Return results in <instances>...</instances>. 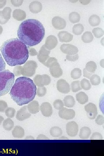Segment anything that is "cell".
<instances>
[{
  "mask_svg": "<svg viewBox=\"0 0 104 156\" xmlns=\"http://www.w3.org/2000/svg\"><path fill=\"white\" fill-rule=\"evenodd\" d=\"M0 51L7 64L12 66L24 64L29 57L27 46L17 38L4 41L1 47Z\"/></svg>",
  "mask_w": 104,
  "mask_h": 156,
  "instance_id": "obj_1",
  "label": "cell"
},
{
  "mask_svg": "<svg viewBox=\"0 0 104 156\" xmlns=\"http://www.w3.org/2000/svg\"><path fill=\"white\" fill-rule=\"evenodd\" d=\"M45 34V29L42 24L34 19H28L23 21L19 25L17 31L19 39L29 47L39 43Z\"/></svg>",
  "mask_w": 104,
  "mask_h": 156,
  "instance_id": "obj_2",
  "label": "cell"
},
{
  "mask_svg": "<svg viewBox=\"0 0 104 156\" xmlns=\"http://www.w3.org/2000/svg\"><path fill=\"white\" fill-rule=\"evenodd\" d=\"M36 87L33 81L26 77L16 80L10 92L11 98L19 106L32 101L36 94Z\"/></svg>",
  "mask_w": 104,
  "mask_h": 156,
  "instance_id": "obj_3",
  "label": "cell"
},
{
  "mask_svg": "<svg viewBox=\"0 0 104 156\" xmlns=\"http://www.w3.org/2000/svg\"><path fill=\"white\" fill-rule=\"evenodd\" d=\"M14 75L9 70L0 72V96L8 93L14 84Z\"/></svg>",
  "mask_w": 104,
  "mask_h": 156,
  "instance_id": "obj_4",
  "label": "cell"
},
{
  "mask_svg": "<svg viewBox=\"0 0 104 156\" xmlns=\"http://www.w3.org/2000/svg\"><path fill=\"white\" fill-rule=\"evenodd\" d=\"M96 68V64L94 62L90 61L88 62L83 70V77L89 79L92 74L94 73Z\"/></svg>",
  "mask_w": 104,
  "mask_h": 156,
  "instance_id": "obj_5",
  "label": "cell"
},
{
  "mask_svg": "<svg viewBox=\"0 0 104 156\" xmlns=\"http://www.w3.org/2000/svg\"><path fill=\"white\" fill-rule=\"evenodd\" d=\"M66 132L70 137H75L77 134L79 128L77 124L74 121L68 122L66 125Z\"/></svg>",
  "mask_w": 104,
  "mask_h": 156,
  "instance_id": "obj_6",
  "label": "cell"
},
{
  "mask_svg": "<svg viewBox=\"0 0 104 156\" xmlns=\"http://www.w3.org/2000/svg\"><path fill=\"white\" fill-rule=\"evenodd\" d=\"M60 49L63 53L69 55L76 54L78 52L76 47L69 44H62L61 45Z\"/></svg>",
  "mask_w": 104,
  "mask_h": 156,
  "instance_id": "obj_7",
  "label": "cell"
},
{
  "mask_svg": "<svg viewBox=\"0 0 104 156\" xmlns=\"http://www.w3.org/2000/svg\"><path fill=\"white\" fill-rule=\"evenodd\" d=\"M58 114L59 116L62 118L68 120L73 119L74 118L75 112L73 109L63 107L60 110Z\"/></svg>",
  "mask_w": 104,
  "mask_h": 156,
  "instance_id": "obj_8",
  "label": "cell"
},
{
  "mask_svg": "<svg viewBox=\"0 0 104 156\" xmlns=\"http://www.w3.org/2000/svg\"><path fill=\"white\" fill-rule=\"evenodd\" d=\"M87 112L88 117L90 119H94L97 114V110L95 105L92 103H89L84 107Z\"/></svg>",
  "mask_w": 104,
  "mask_h": 156,
  "instance_id": "obj_9",
  "label": "cell"
},
{
  "mask_svg": "<svg viewBox=\"0 0 104 156\" xmlns=\"http://www.w3.org/2000/svg\"><path fill=\"white\" fill-rule=\"evenodd\" d=\"M57 86L58 90L62 93L67 94L70 91L69 84L64 79H61L58 80L57 82Z\"/></svg>",
  "mask_w": 104,
  "mask_h": 156,
  "instance_id": "obj_10",
  "label": "cell"
},
{
  "mask_svg": "<svg viewBox=\"0 0 104 156\" xmlns=\"http://www.w3.org/2000/svg\"><path fill=\"white\" fill-rule=\"evenodd\" d=\"M31 116V114L27 110L26 107H24L18 111L16 117L20 121H23L29 118Z\"/></svg>",
  "mask_w": 104,
  "mask_h": 156,
  "instance_id": "obj_11",
  "label": "cell"
},
{
  "mask_svg": "<svg viewBox=\"0 0 104 156\" xmlns=\"http://www.w3.org/2000/svg\"><path fill=\"white\" fill-rule=\"evenodd\" d=\"M52 20L53 25L56 29H62L65 27L66 25V21L62 18L56 16L54 17Z\"/></svg>",
  "mask_w": 104,
  "mask_h": 156,
  "instance_id": "obj_12",
  "label": "cell"
},
{
  "mask_svg": "<svg viewBox=\"0 0 104 156\" xmlns=\"http://www.w3.org/2000/svg\"><path fill=\"white\" fill-rule=\"evenodd\" d=\"M40 110L43 116L47 117L50 116L53 113L52 107L48 102L42 103L40 106Z\"/></svg>",
  "mask_w": 104,
  "mask_h": 156,
  "instance_id": "obj_13",
  "label": "cell"
},
{
  "mask_svg": "<svg viewBox=\"0 0 104 156\" xmlns=\"http://www.w3.org/2000/svg\"><path fill=\"white\" fill-rule=\"evenodd\" d=\"M57 36L59 40L62 42H68L71 41L73 38V36L66 31H60Z\"/></svg>",
  "mask_w": 104,
  "mask_h": 156,
  "instance_id": "obj_14",
  "label": "cell"
},
{
  "mask_svg": "<svg viewBox=\"0 0 104 156\" xmlns=\"http://www.w3.org/2000/svg\"><path fill=\"white\" fill-rule=\"evenodd\" d=\"M12 133L14 138H21L25 135V131L24 129L21 127L17 125L14 128Z\"/></svg>",
  "mask_w": 104,
  "mask_h": 156,
  "instance_id": "obj_15",
  "label": "cell"
},
{
  "mask_svg": "<svg viewBox=\"0 0 104 156\" xmlns=\"http://www.w3.org/2000/svg\"><path fill=\"white\" fill-rule=\"evenodd\" d=\"M76 100L80 104H84L88 101V96L84 92H80L76 95Z\"/></svg>",
  "mask_w": 104,
  "mask_h": 156,
  "instance_id": "obj_16",
  "label": "cell"
},
{
  "mask_svg": "<svg viewBox=\"0 0 104 156\" xmlns=\"http://www.w3.org/2000/svg\"><path fill=\"white\" fill-rule=\"evenodd\" d=\"M91 133L90 129L88 127H83L80 129L79 136L82 139L88 138Z\"/></svg>",
  "mask_w": 104,
  "mask_h": 156,
  "instance_id": "obj_17",
  "label": "cell"
},
{
  "mask_svg": "<svg viewBox=\"0 0 104 156\" xmlns=\"http://www.w3.org/2000/svg\"><path fill=\"white\" fill-rule=\"evenodd\" d=\"M65 106L68 107H73L75 103L74 98L72 96H66L63 100Z\"/></svg>",
  "mask_w": 104,
  "mask_h": 156,
  "instance_id": "obj_18",
  "label": "cell"
},
{
  "mask_svg": "<svg viewBox=\"0 0 104 156\" xmlns=\"http://www.w3.org/2000/svg\"><path fill=\"white\" fill-rule=\"evenodd\" d=\"M50 133L52 137L57 138L62 135V131L60 128L58 127H53L51 128Z\"/></svg>",
  "mask_w": 104,
  "mask_h": 156,
  "instance_id": "obj_19",
  "label": "cell"
},
{
  "mask_svg": "<svg viewBox=\"0 0 104 156\" xmlns=\"http://www.w3.org/2000/svg\"><path fill=\"white\" fill-rule=\"evenodd\" d=\"M88 21L91 26H95L99 25L101 22V19L99 16L93 14L89 18Z\"/></svg>",
  "mask_w": 104,
  "mask_h": 156,
  "instance_id": "obj_20",
  "label": "cell"
},
{
  "mask_svg": "<svg viewBox=\"0 0 104 156\" xmlns=\"http://www.w3.org/2000/svg\"><path fill=\"white\" fill-rule=\"evenodd\" d=\"M94 38L92 33L90 31L85 32L81 36V39L85 43H88L91 42Z\"/></svg>",
  "mask_w": 104,
  "mask_h": 156,
  "instance_id": "obj_21",
  "label": "cell"
},
{
  "mask_svg": "<svg viewBox=\"0 0 104 156\" xmlns=\"http://www.w3.org/2000/svg\"><path fill=\"white\" fill-rule=\"evenodd\" d=\"M80 18L79 14L76 12H71L69 15V20L70 21L73 23H75L79 22Z\"/></svg>",
  "mask_w": 104,
  "mask_h": 156,
  "instance_id": "obj_22",
  "label": "cell"
},
{
  "mask_svg": "<svg viewBox=\"0 0 104 156\" xmlns=\"http://www.w3.org/2000/svg\"><path fill=\"white\" fill-rule=\"evenodd\" d=\"M52 72L53 75L55 77H59L62 76L63 74L62 70L60 64L57 62L56 64L55 68Z\"/></svg>",
  "mask_w": 104,
  "mask_h": 156,
  "instance_id": "obj_23",
  "label": "cell"
},
{
  "mask_svg": "<svg viewBox=\"0 0 104 156\" xmlns=\"http://www.w3.org/2000/svg\"><path fill=\"white\" fill-rule=\"evenodd\" d=\"M3 127L6 130H11L14 127V122L10 118L5 120L3 122Z\"/></svg>",
  "mask_w": 104,
  "mask_h": 156,
  "instance_id": "obj_24",
  "label": "cell"
},
{
  "mask_svg": "<svg viewBox=\"0 0 104 156\" xmlns=\"http://www.w3.org/2000/svg\"><path fill=\"white\" fill-rule=\"evenodd\" d=\"M84 30V27L81 24L75 25L73 27V32L76 35H80Z\"/></svg>",
  "mask_w": 104,
  "mask_h": 156,
  "instance_id": "obj_25",
  "label": "cell"
},
{
  "mask_svg": "<svg viewBox=\"0 0 104 156\" xmlns=\"http://www.w3.org/2000/svg\"><path fill=\"white\" fill-rule=\"evenodd\" d=\"M71 77L74 79L79 78L82 75L81 70L78 68H75L73 69L71 72Z\"/></svg>",
  "mask_w": 104,
  "mask_h": 156,
  "instance_id": "obj_26",
  "label": "cell"
},
{
  "mask_svg": "<svg viewBox=\"0 0 104 156\" xmlns=\"http://www.w3.org/2000/svg\"><path fill=\"white\" fill-rule=\"evenodd\" d=\"M32 106L30 105L29 107V112L32 114H36L37 113L39 110L38 103L37 101H34L32 102Z\"/></svg>",
  "mask_w": 104,
  "mask_h": 156,
  "instance_id": "obj_27",
  "label": "cell"
},
{
  "mask_svg": "<svg viewBox=\"0 0 104 156\" xmlns=\"http://www.w3.org/2000/svg\"><path fill=\"white\" fill-rule=\"evenodd\" d=\"M80 83L81 88L85 90H88L91 88V85L89 81L85 78L82 79Z\"/></svg>",
  "mask_w": 104,
  "mask_h": 156,
  "instance_id": "obj_28",
  "label": "cell"
},
{
  "mask_svg": "<svg viewBox=\"0 0 104 156\" xmlns=\"http://www.w3.org/2000/svg\"><path fill=\"white\" fill-rule=\"evenodd\" d=\"M89 79L91 83L93 85H98L101 82L100 77L96 74L92 75Z\"/></svg>",
  "mask_w": 104,
  "mask_h": 156,
  "instance_id": "obj_29",
  "label": "cell"
},
{
  "mask_svg": "<svg viewBox=\"0 0 104 156\" xmlns=\"http://www.w3.org/2000/svg\"><path fill=\"white\" fill-rule=\"evenodd\" d=\"M71 90L73 92H77L82 89L80 86V81H73L71 84Z\"/></svg>",
  "mask_w": 104,
  "mask_h": 156,
  "instance_id": "obj_30",
  "label": "cell"
},
{
  "mask_svg": "<svg viewBox=\"0 0 104 156\" xmlns=\"http://www.w3.org/2000/svg\"><path fill=\"white\" fill-rule=\"evenodd\" d=\"M92 32L94 36L96 38H100L104 34L103 30L101 28L96 27L94 28L92 30Z\"/></svg>",
  "mask_w": 104,
  "mask_h": 156,
  "instance_id": "obj_31",
  "label": "cell"
},
{
  "mask_svg": "<svg viewBox=\"0 0 104 156\" xmlns=\"http://www.w3.org/2000/svg\"><path fill=\"white\" fill-rule=\"evenodd\" d=\"M54 108L58 110H60L64 107V104L63 101L60 99H57L54 102Z\"/></svg>",
  "mask_w": 104,
  "mask_h": 156,
  "instance_id": "obj_32",
  "label": "cell"
},
{
  "mask_svg": "<svg viewBox=\"0 0 104 156\" xmlns=\"http://www.w3.org/2000/svg\"><path fill=\"white\" fill-rule=\"evenodd\" d=\"M102 135L100 133L95 132L93 133L90 138L91 140H101L103 139Z\"/></svg>",
  "mask_w": 104,
  "mask_h": 156,
  "instance_id": "obj_33",
  "label": "cell"
},
{
  "mask_svg": "<svg viewBox=\"0 0 104 156\" xmlns=\"http://www.w3.org/2000/svg\"><path fill=\"white\" fill-rule=\"evenodd\" d=\"M15 113V110L13 108H10L6 111L5 114L8 117L12 118L14 117Z\"/></svg>",
  "mask_w": 104,
  "mask_h": 156,
  "instance_id": "obj_34",
  "label": "cell"
},
{
  "mask_svg": "<svg viewBox=\"0 0 104 156\" xmlns=\"http://www.w3.org/2000/svg\"><path fill=\"white\" fill-rule=\"evenodd\" d=\"M79 58L78 54H76L75 55H66V59L69 61H74L77 60Z\"/></svg>",
  "mask_w": 104,
  "mask_h": 156,
  "instance_id": "obj_35",
  "label": "cell"
},
{
  "mask_svg": "<svg viewBox=\"0 0 104 156\" xmlns=\"http://www.w3.org/2000/svg\"><path fill=\"white\" fill-rule=\"evenodd\" d=\"M96 123L99 125L103 124L104 123V117L101 115H99L95 119Z\"/></svg>",
  "mask_w": 104,
  "mask_h": 156,
  "instance_id": "obj_36",
  "label": "cell"
},
{
  "mask_svg": "<svg viewBox=\"0 0 104 156\" xmlns=\"http://www.w3.org/2000/svg\"><path fill=\"white\" fill-rule=\"evenodd\" d=\"M6 64L0 52V72L5 69Z\"/></svg>",
  "mask_w": 104,
  "mask_h": 156,
  "instance_id": "obj_37",
  "label": "cell"
},
{
  "mask_svg": "<svg viewBox=\"0 0 104 156\" xmlns=\"http://www.w3.org/2000/svg\"><path fill=\"white\" fill-rule=\"evenodd\" d=\"M46 90L45 88H42L39 89L37 92V94L40 96H42L45 94Z\"/></svg>",
  "mask_w": 104,
  "mask_h": 156,
  "instance_id": "obj_38",
  "label": "cell"
},
{
  "mask_svg": "<svg viewBox=\"0 0 104 156\" xmlns=\"http://www.w3.org/2000/svg\"><path fill=\"white\" fill-rule=\"evenodd\" d=\"M37 140H48L49 139L48 137L43 134H40L37 137Z\"/></svg>",
  "mask_w": 104,
  "mask_h": 156,
  "instance_id": "obj_39",
  "label": "cell"
},
{
  "mask_svg": "<svg viewBox=\"0 0 104 156\" xmlns=\"http://www.w3.org/2000/svg\"><path fill=\"white\" fill-rule=\"evenodd\" d=\"M25 140H34V139L33 136L31 135L27 136L25 138Z\"/></svg>",
  "mask_w": 104,
  "mask_h": 156,
  "instance_id": "obj_40",
  "label": "cell"
},
{
  "mask_svg": "<svg viewBox=\"0 0 104 156\" xmlns=\"http://www.w3.org/2000/svg\"><path fill=\"white\" fill-rule=\"evenodd\" d=\"M59 140H68V139L67 138L64 137H60L59 138Z\"/></svg>",
  "mask_w": 104,
  "mask_h": 156,
  "instance_id": "obj_41",
  "label": "cell"
},
{
  "mask_svg": "<svg viewBox=\"0 0 104 156\" xmlns=\"http://www.w3.org/2000/svg\"><path fill=\"white\" fill-rule=\"evenodd\" d=\"M4 118L3 117L0 116V125L2 122Z\"/></svg>",
  "mask_w": 104,
  "mask_h": 156,
  "instance_id": "obj_42",
  "label": "cell"
}]
</instances>
